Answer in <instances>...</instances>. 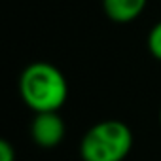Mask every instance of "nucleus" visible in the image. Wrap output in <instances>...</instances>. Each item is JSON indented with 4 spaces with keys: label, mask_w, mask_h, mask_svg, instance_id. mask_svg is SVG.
I'll return each instance as SVG.
<instances>
[{
    "label": "nucleus",
    "mask_w": 161,
    "mask_h": 161,
    "mask_svg": "<svg viewBox=\"0 0 161 161\" xmlns=\"http://www.w3.org/2000/svg\"><path fill=\"white\" fill-rule=\"evenodd\" d=\"M19 93L23 103L34 112H59L68 97L64 74L44 61L31 63L19 78Z\"/></svg>",
    "instance_id": "f257e3e1"
},
{
    "label": "nucleus",
    "mask_w": 161,
    "mask_h": 161,
    "mask_svg": "<svg viewBox=\"0 0 161 161\" xmlns=\"http://www.w3.org/2000/svg\"><path fill=\"white\" fill-rule=\"evenodd\" d=\"M64 121L57 112L36 114L31 123V136L40 148H55L64 138Z\"/></svg>",
    "instance_id": "7ed1b4c3"
},
{
    "label": "nucleus",
    "mask_w": 161,
    "mask_h": 161,
    "mask_svg": "<svg viewBox=\"0 0 161 161\" xmlns=\"http://www.w3.org/2000/svg\"><path fill=\"white\" fill-rule=\"evenodd\" d=\"M148 51L153 59L161 61V21H157L148 32Z\"/></svg>",
    "instance_id": "39448f33"
},
{
    "label": "nucleus",
    "mask_w": 161,
    "mask_h": 161,
    "mask_svg": "<svg viewBox=\"0 0 161 161\" xmlns=\"http://www.w3.org/2000/svg\"><path fill=\"white\" fill-rule=\"evenodd\" d=\"M148 0H103V10L114 23H131L144 12Z\"/></svg>",
    "instance_id": "20e7f679"
},
{
    "label": "nucleus",
    "mask_w": 161,
    "mask_h": 161,
    "mask_svg": "<svg viewBox=\"0 0 161 161\" xmlns=\"http://www.w3.org/2000/svg\"><path fill=\"white\" fill-rule=\"evenodd\" d=\"M0 161H15V150L12 142L8 140H0Z\"/></svg>",
    "instance_id": "423d86ee"
},
{
    "label": "nucleus",
    "mask_w": 161,
    "mask_h": 161,
    "mask_svg": "<svg viewBox=\"0 0 161 161\" xmlns=\"http://www.w3.org/2000/svg\"><path fill=\"white\" fill-rule=\"evenodd\" d=\"M133 148V131L119 119H104L89 127L80 142L84 161H123Z\"/></svg>",
    "instance_id": "f03ea898"
},
{
    "label": "nucleus",
    "mask_w": 161,
    "mask_h": 161,
    "mask_svg": "<svg viewBox=\"0 0 161 161\" xmlns=\"http://www.w3.org/2000/svg\"><path fill=\"white\" fill-rule=\"evenodd\" d=\"M159 123H161V108H159Z\"/></svg>",
    "instance_id": "0eeeda50"
}]
</instances>
